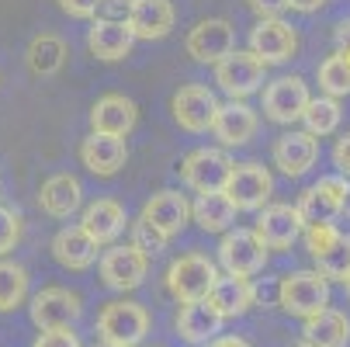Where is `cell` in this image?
<instances>
[{"label": "cell", "instance_id": "28", "mask_svg": "<svg viewBox=\"0 0 350 347\" xmlns=\"http://www.w3.org/2000/svg\"><path fill=\"white\" fill-rule=\"evenodd\" d=\"M302 337L309 347H347L350 340V320L340 309H323L316 316L306 320Z\"/></svg>", "mask_w": 350, "mask_h": 347}, {"label": "cell", "instance_id": "6", "mask_svg": "<svg viewBox=\"0 0 350 347\" xmlns=\"http://www.w3.org/2000/svg\"><path fill=\"white\" fill-rule=\"evenodd\" d=\"M219 264L232 278H254L267 264V246L254 229H229L219 243Z\"/></svg>", "mask_w": 350, "mask_h": 347}, {"label": "cell", "instance_id": "26", "mask_svg": "<svg viewBox=\"0 0 350 347\" xmlns=\"http://www.w3.org/2000/svg\"><path fill=\"white\" fill-rule=\"evenodd\" d=\"M222 320H236L243 313H250V306H257L254 303V281L250 278H232V274H219V281L212 285L208 292V299H205Z\"/></svg>", "mask_w": 350, "mask_h": 347}, {"label": "cell", "instance_id": "16", "mask_svg": "<svg viewBox=\"0 0 350 347\" xmlns=\"http://www.w3.org/2000/svg\"><path fill=\"white\" fill-rule=\"evenodd\" d=\"M174 21H177V11L170 0H132L125 28L132 31V38L153 42V38H167Z\"/></svg>", "mask_w": 350, "mask_h": 347}, {"label": "cell", "instance_id": "44", "mask_svg": "<svg viewBox=\"0 0 350 347\" xmlns=\"http://www.w3.org/2000/svg\"><path fill=\"white\" fill-rule=\"evenodd\" d=\"M288 4L295 8V11H302V14H312V11H319L326 0H288Z\"/></svg>", "mask_w": 350, "mask_h": 347}, {"label": "cell", "instance_id": "40", "mask_svg": "<svg viewBox=\"0 0 350 347\" xmlns=\"http://www.w3.org/2000/svg\"><path fill=\"white\" fill-rule=\"evenodd\" d=\"M246 4H250V11H254V14H260V21L264 18H278L281 11L291 8L288 0H246Z\"/></svg>", "mask_w": 350, "mask_h": 347}, {"label": "cell", "instance_id": "24", "mask_svg": "<svg viewBox=\"0 0 350 347\" xmlns=\"http://www.w3.org/2000/svg\"><path fill=\"white\" fill-rule=\"evenodd\" d=\"M319 160V139H312L309 132H284L274 142V164L281 167V174L288 177H302L312 164Z\"/></svg>", "mask_w": 350, "mask_h": 347}, {"label": "cell", "instance_id": "31", "mask_svg": "<svg viewBox=\"0 0 350 347\" xmlns=\"http://www.w3.org/2000/svg\"><path fill=\"white\" fill-rule=\"evenodd\" d=\"M28 299V271L18 261H0V313H14Z\"/></svg>", "mask_w": 350, "mask_h": 347}, {"label": "cell", "instance_id": "42", "mask_svg": "<svg viewBox=\"0 0 350 347\" xmlns=\"http://www.w3.org/2000/svg\"><path fill=\"white\" fill-rule=\"evenodd\" d=\"M336 53L350 60V18H343L336 25Z\"/></svg>", "mask_w": 350, "mask_h": 347}, {"label": "cell", "instance_id": "17", "mask_svg": "<svg viewBox=\"0 0 350 347\" xmlns=\"http://www.w3.org/2000/svg\"><path fill=\"white\" fill-rule=\"evenodd\" d=\"M135 118H139V108H135L132 97H125V94H105V97H97L94 108H90V132L125 139L135 129Z\"/></svg>", "mask_w": 350, "mask_h": 347}, {"label": "cell", "instance_id": "1", "mask_svg": "<svg viewBox=\"0 0 350 347\" xmlns=\"http://www.w3.org/2000/svg\"><path fill=\"white\" fill-rule=\"evenodd\" d=\"M278 306L288 316L309 320L329 309V281L319 271H291L278 278Z\"/></svg>", "mask_w": 350, "mask_h": 347}, {"label": "cell", "instance_id": "41", "mask_svg": "<svg viewBox=\"0 0 350 347\" xmlns=\"http://www.w3.org/2000/svg\"><path fill=\"white\" fill-rule=\"evenodd\" d=\"M333 164H336L340 174L350 181V132L336 139V146H333Z\"/></svg>", "mask_w": 350, "mask_h": 347}, {"label": "cell", "instance_id": "7", "mask_svg": "<svg viewBox=\"0 0 350 347\" xmlns=\"http://www.w3.org/2000/svg\"><path fill=\"white\" fill-rule=\"evenodd\" d=\"M271 191H274V177L267 167L260 164H232V174L226 181V194L229 202L236 205V212H260L271 202Z\"/></svg>", "mask_w": 350, "mask_h": 347}, {"label": "cell", "instance_id": "48", "mask_svg": "<svg viewBox=\"0 0 350 347\" xmlns=\"http://www.w3.org/2000/svg\"><path fill=\"white\" fill-rule=\"evenodd\" d=\"M347 216H350V198H347Z\"/></svg>", "mask_w": 350, "mask_h": 347}, {"label": "cell", "instance_id": "8", "mask_svg": "<svg viewBox=\"0 0 350 347\" xmlns=\"http://www.w3.org/2000/svg\"><path fill=\"white\" fill-rule=\"evenodd\" d=\"M264 73H267V66L250 49L246 53L232 49L222 63H215V83L229 94V101H246L250 94H257L264 87Z\"/></svg>", "mask_w": 350, "mask_h": 347}, {"label": "cell", "instance_id": "15", "mask_svg": "<svg viewBox=\"0 0 350 347\" xmlns=\"http://www.w3.org/2000/svg\"><path fill=\"white\" fill-rule=\"evenodd\" d=\"M139 219L142 222H149L153 226L167 243L191 222V202L180 194V191H174V188H163V191H157L149 202L142 205V212H139Z\"/></svg>", "mask_w": 350, "mask_h": 347}, {"label": "cell", "instance_id": "19", "mask_svg": "<svg viewBox=\"0 0 350 347\" xmlns=\"http://www.w3.org/2000/svg\"><path fill=\"white\" fill-rule=\"evenodd\" d=\"M257 125H260L257 112L246 101H226V105H219V112L212 118V136L226 146V150H232V146H246L254 139Z\"/></svg>", "mask_w": 350, "mask_h": 347}, {"label": "cell", "instance_id": "30", "mask_svg": "<svg viewBox=\"0 0 350 347\" xmlns=\"http://www.w3.org/2000/svg\"><path fill=\"white\" fill-rule=\"evenodd\" d=\"M25 63H28V70H31L35 77H53V73H59L63 63H66V42H63L59 35H53V31L35 35L31 45H28V53H25Z\"/></svg>", "mask_w": 350, "mask_h": 347}, {"label": "cell", "instance_id": "10", "mask_svg": "<svg viewBox=\"0 0 350 347\" xmlns=\"http://www.w3.org/2000/svg\"><path fill=\"white\" fill-rule=\"evenodd\" d=\"M309 83L302 77H278L267 83L264 90V115L278 125H291V122H302L306 108H309Z\"/></svg>", "mask_w": 350, "mask_h": 347}, {"label": "cell", "instance_id": "12", "mask_svg": "<svg viewBox=\"0 0 350 347\" xmlns=\"http://www.w3.org/2000/svg\"><path fill=\"white\" fill-rule=\"evenodd\" d=\"M97 271H101V281L111 288V292H132L146 281L149 274V257L139 254L135 246H108L97 261Z\"/></svg>", "mask_w": 350, "mask_h": 347}, {"label": "cell", "instance_id": "39", "mask_svg": "<svg viewBox=\"0 0 350 347\" xmlns=\"http://www.w3.org/2000/svg\"><path fill=\"white\" fill-rule=\"evenodd\" d=\"M97 4H101V0H59L63 14H70L77 21H90L97 14Z\"/></svg>", "mask_w": 350, "mask_h": 347}, {"label": "cell", "instance_id": "13", "mask_svg": "<svg viewBox=\"0 0 350 347\" xmlns=\"http://www.w3.org/2000/svg\"><path fill=\"white\" fill-rule=\"evenodd\" d=\"M298 49V31L281 21V18H264L254 25L250 31V53H254L264 66H278V63H288Z\"/></svg>", "mask_w": 350, "mask_h": 347}, {"label": "cell", "instance_id": "35", "mask_svg": "<svg viewBox=\"0 0 350 347\" xmlns=\"http://www.w3.org/2000/svg\"><path fill=\"white\" fill-rule=\"evenodd\" d=\"M302 236H306L309 254H312V257H323L329 246L340 240V229H336V222H323V226H306Z\"/></svg>", "mask_w": 350, "mask_h": 347}, {"label": "cell", "instance_id": "25", "mask_svg": "<svg viewBox=\"0 0 350 347\" xmlns=\"http://www.w3.org/2000/svg\"><path fill=\"white\" fill-rule=\"evenodd\" d=\"M53 257L66 271H87L90 264L101 261V246H97L80 226H63L53 236Z\"/></svg>", "mask_w": 350, "mask_h": 347}, {"label": "cell", "instance_id": "45", "mask_svg": "<svg viewBox=\"0 0 350 347\" xmlns=\"http://www.w3.org/2000/svg\"><path fill=\"white\" fill-rule=\"evenodd\" d=\"M101 4H132V0H101Z\"/></svg>", "mask_w": 350, "mask_h": 347}, {"label": "cell", "instance_id": "37", "mask_svg": "<svg viewBox=\"0 0 350 347\" xmlns=\"http://www.w3.org/2000/svg\"><path fill=\"white\" fill-rule=\"evenodd\" d=\"M21 240V216L14 209H4L0 205V257L11 254Z\"/></svg>", "mask_w": 350, "mask_h": 347}, {"label": "cell", "instance_id": "27", "mask_svg": "<svg viewBox=\"0 0 350 347\" xmlns=\"http://www.w3.org/2000/svg\"><path fill=\"white\" fill-rule=\"evenodd\" d=\"M222 316L208 306V303H187L180 306L177 313V333L180 340H187L191 347H202V344H212L219 333H222Z\"/></svg>", "mask_w": 350, "mask_h": 347}, {"label": "cell", "instance_id": "49", "mask_svg": "<svg viewBox=\"0 0 350 347\" xmlns=\"http://www.w3.org/2000/svg\"><path fill=\"white\" fill-rule=\"evenodd\" d=\"M295 347H309V344H306V340H302V344H295Z\"/></svg>", "mask_w": 350, "mask_h": 347}, {"label": "cell", "instance_id": "14", "mask_svg": "<svg viewBox=\"0 0 350 347\" xmlns=\"http://www.w3.org/2000/svg\"><path fill=\"white\" fill-rule=\"evenodd\" d=\"M170 112H174V122L184 132H208L212 118L219 112V97L208 87H202V83H187V87H180L174 94Z\"/></svg>", "mask_w": 350, "mask_h": 347}, {"label": "cell", "instance_id": "38", "mask_svg": "<svg viewBox=\"0 0 350 347\" xmlns=\"http://www.w3.org/2000/svg\"><path fill=\"white\" fill-rule=\"evenodd\" d=\"M31 347H83V344L73 333V326H66V330H42Z\"/></svg>", "mask_w": 350, "mask_h": 347}, {"label": "cell", "instance_id": "47", "mask_svg": "<svg viewBox=\"0 0 350 347\" xmlns=\"http://www.w3.org/2000/svg\"><path fill=\"white\" fill-rule=\"evenodd\" d=\"M343 288H347V299H350V278H347V281H343Z\"/></svg>", "mask_w": 350, "mask_h": 347}, {"label": "cell", "instance_id": "34", "mask_svg": "<svg viewBox=\"0 0 350 347\" xmlns=\"http://www.w3.org/2000/svg\"><path fill=\"white\" fill-rule=\"evenodd\" d=\"M316 271L329 281H347L350 278V236L340 233V240L329 246V250L323 257H316Z\"/></svg>", "mask_w": 350, "mask_h": 347}, {"label": "cell", "instance_id": "23", "mask_svg": "<svg viewBox=\"0 0 350 347\" xmlns=\"http://www.w3.org/2000/svg\"><path fill=\"white\" fill-rule=\"evenodd\" d=\"M260 243L267 250H288V246L302 236V219H298L295 205H267L257 219V229Z\"/></svg>", "mask_w": 350, "mask_h": 347}, {"label": "cell", "instance_id": "33", "mask_svg": "<svg viewBox=\"0 0 350 347\" xmlns=\"http://www.w3.org/2000/svg\"><path fill=\"white\" fill-rule=\"evenodd\" d=\"M302 122H306V132H309L312 139H316V136H329V132H336V125H340V105L333 101V97H316V101H309Z\"/></svg>", "mask_w": 350, "mask_h": 347}, {"label": "cell", "instance_id": "18", "mask_svg": "<svg viewBox=\"0 0 350 347\" xmlns=\"http://www.w3.org/2000/svg\"><path fill=\"white\" fill-rule=\"evenodd\" d=\"M80 160L90 174L97 177H115L125 160H129V146L125 139L118 136H101V132H90L83 142H80Z\"/></svg>", "mask_w": 350, "mask_h": 347}, {"label": "cell", "instance_id": "9", "mask_svg": "<svg viewBox=\"0 0 350 347\" xmlns=\"http://www.w3.org/2000/svg\"><path fill=\"white\" fill-rule=\"evenodd\" d=\"M232 174V160L226 150L219 146H202L184 157L180 164V177L187 188H194L198 194H208V191H226V181Z\"/></svg>", "mask_w": 350, "mask_h": 347}, {"label": "cell", "instance_id": "36", "mask_svg": "<svg viewBox=\"0 0 350 347\" xmlns=\"http://www.w3.org/2000/svg\"><path fill=\"white\" fill-rule=\"evenodd\" d=\"M132 246L139 254H146V257H153V254H160L163 246H167V240L149 226V222H142V219H135L132 222Z\"/></svg>", "mask_w": 350, "mask_h": 347}, {"label": "cell", "instance_id": "32", "mask_svg": "<svg viewBox=\"0 0 350 347\" xmlns=\"http://www.w3.org/2000/svg\"><path fill=\"white\" fill-rule=\"evenodd\" d=\"M319 87H323L326 97H333V101L336 97H347L350 94V60L340 56V53L326 56L319 63Z\"/></svg>", "mask_w": 350, "mask_h": 347}, {"label": "cell", "instance_id": "29", "mask_svg": "<svg viewBox=\"0 0 350 347\" xmlns=\"http://www.w3.org/2000/svg\"><path fill=\"white\" fill-rule=\"evenodd\" d=\"M191 219L205 233H229L236 219V205L229 202L226 191H208V194H198V202L191 205Z\"/></svg>", "mask_w": 350, "mask_h": 347}, {"label": "cell", "instance_id": "22", "mask_svg": "<svg viewBox=\"0 0 350 347\" xmlns=\"http://www.w3.org/2000/svg\"><path fill=\"white\" fill-rule=\"evenodd\" d=\"M83 205V188L73 174H53L38 188V209L53 219H70Z\"/></svg>", "mask_w": 350, "mask_h": 347}, {"label": "cell", "instance_id": "46", "mask_svg": "<svg viewBox=\"0 0 350 347\" xmlns=\"http://www.w3.org/2000/svg\"><path fill=\"white\" fill-rule=\"evenodd\" d=\"M90 347H115V344H105V340H97V344H90Z\"/></svg>", "mask_w": 350, "mask_h": 347}, {"label": "cell", "instance_id": "4", "mask_svg": "<svg viewBox=\"0 0 350 347\" xmlns=\"http://www.w3.org/2000/svg\"><path fill=\"white\" fill-rule=\"evenodd\" d=\"M149 333V313L146 306L139 303H129V299H118V303H108L97 316V337L105 344H115V347H139Z\"/></svg>", "mask_w": 350, "mask_h": 347}, {"label": "cell", "instance_id": "2", "mask_svg": "<svg viewBox=\"0 0 350 347\" xmlns=\"http://www.w3.org/2000/svg\"><path fill=\"white\" fill-rule=\"evenodd\" d=\"M163 281H167V292L174 295L180 306H187V303H205L208 292H212V285L219 281V268H215V261H208L205 254H180V257L170 261Z\"/></svg>", "mask_w": 350, "mask_h": 347}, {"label": "cell", "instance_id": "5", "mask_svg": "<svg viewBox=\"0 0 350 347\" xmlns=\"http://www.w3.org/2000/svg\"><path fill=\"white\" fill-rule=\"evenodd\" d=\"M28 316L38 330H66L83 316V303L77 292H70L63 285H49V288L31 295Z\"/></svg>", "mask_w": 350, "mask_h": 347}, {"label": "cell", "instance_id": "43", "mask_svg": "<svg viewBox=\"0 0 350 347\" xmlns=\"http://www.w3.org/2000/svg\"><path fill=\"white\" fill-rule=\"evenodd\" d=\"M208 347H254L246 337H239V333H219Z\"/></svg>", "mask_w": 350, "mask_h": 347}, {"label": "cell", "instance_id": "3", "mask_svg": "<svg viewBox=\"0 0 350 347\" xmlns=\"http://www.w3.org/2000/svg\"><path fill=\"white\" fill-rule=\"evenodd\" d=\"M347 198H350V181L343 174H333V177H319L312 188L302 191L298 198V219H302V229L306 226H323V222H333L343 209H347Z\"/></svg>", "mask_w": 350, "mask_h": 347}, {"label": "cell", "instance_id": "11", "mask_svg": "<svg viewBox=\"0 0 350 347\" xmlns=\"http://www.w3.org/2000/svg\"><path fill=\"white\" fill-rule=\"evenodd\" d=\"M184 49L194 63H222L236 49V28L226 18H205L187 31Z\"/></svg>", "mask_w": 350, "mask_h": 347}, {"label": "cell", "instance_id": "21", "mask_svg": "<svg viewBox=\"0 0 350 347\" xmlns=\"http://www.w3.org/2000/svg\"><path fill=\"white\" fill-rule=\"evenodd\" d=\"M132 31L125 28V21H115V18H97L87 31V49L90 56H97L101 63H118L125 56H132Z\"/></svg>", "mask_w": 350, "mask_h": 347}, {"label": "cell", "instance_id": "20", "mask_svg": "<svg viewBox=\"0 0 350 347\" xmlns=\"http://www.w3.org/2000/svg\"><path fill=\"white\" fill-rule=\"evenodd\" d=\"M125 222H129V216H125V209L115 202V198H97V202H90L87 209H83V216H80V229L97 243V246H108V243H115L122 233H125Z\"/></svg>", "mask_w": 350, "mask_h": 347}]
</instances>
